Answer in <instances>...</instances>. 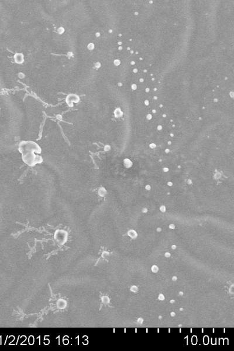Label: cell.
<instances>
[{"label": "cell", "mask_w": 234, "mask_h": 351, "mask_svg": "<svg viewBox=\"0 0 234 351\" xmlns=\"http://www.w3.org/2000/svg\"><path fill=\"white\" fill-rule=\"evenodd\" d=\"M19 151L22 155V160L25 163L33 166L36 164L41 163L42 157L36 155L35 152L41 153V150L38 144L32 142H22L19 147Z\"/></svg>", "instance_id": "obj_1"}]
</instances>
